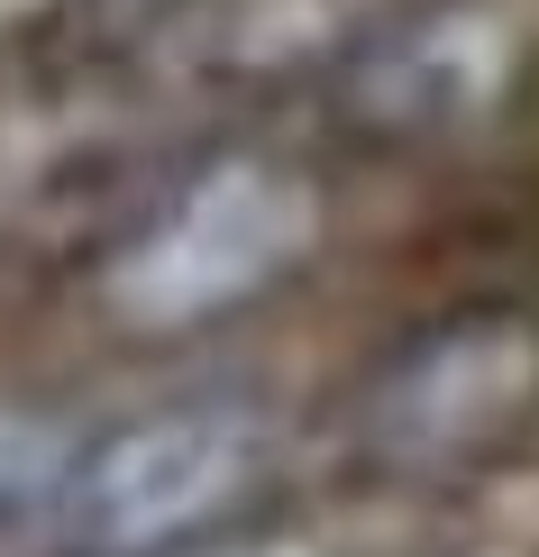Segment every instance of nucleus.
Here are the masks:
<instances>
[{
	"label": "nucleus",
	"mask_w": 539,
	"mask_h": 557,
	"mask_svg": "<svg viewBox=\"0 0 539 557\" xmlns=\"http://www.w3.org/2000/svg\"><path fill=\"white\" fill-rule=\"evenodd\" d=\"M311 247H320V183L266 147H229L193 165L120 238L101 301L147 338L210 330V320L266 301Z\"/></svg>",
	"instance_id": "nucleus-1"
},
{
	"label": "nucleus",
	"mask_w": 539,
	"mask_h": 557,
	"mask_svg": "<svg viewBox=\"0 0 539 557\" xmlns=\"http://www.w3.org/2000/svg\"><path fill=\"white\" fill-rule=\"evenodd\" d=\"M274 430L247 403H156L137 421L101 430L74 448L56 484V521L74 557H174L201 548L238 503L266 484Z\"/></svg>",
	"instance_id": "nucleus-2"
},
{
	"label": "nucleus",
	"mask_w": 539,
	"mask_h": 557,
	"mask_svg": "<svg viewBox=\"0 0 539 557\" xmlns=\"http://www.w3.org/2000/svg\"><path fill=\"white\" fill-rule=\"evenodd\" d=\"M512 83V37L476 0H430L412 18H384L347 55V120L375 137H457L503 101Z\"/></svg>",
	"instance_id": "nucleus-3"
},
{
	"label": "nucleus",
	"mask_w": 539,
	"mask_h": 557,
	"mask_svg": "<svg viewBox=\"0 0 539 557\" xmlns=\"http://www.w3.org/2000/svg\"><path fill=\"white\" fill-rule=\"evenodd\" d=\"M530 366L539 357L512 320H449V330L412 338L384 366V384H375V438L393 457H449L522 403Z\"/></svg>",
	"instance_id": "nucleus-4"
},
{
	"label": "nucleus",
	"mask_w": 539,
	"mask_h": 557,
	"mask_svg": "<svg viewBox=\"0 0 539 557\" xmlns=\"http://www.w3.org/2000/svg\"><path fill=\"white\" fill-rule=\"evenodd\" d=\"M74 467V438L37 411H0V530L56 512V484Z\"/></svg>",
	"instance_id": "nucleus-5"
},
{
	"label": "nucleus",
	"mask_w": 539,
	"mask_h": 557,
	"mask_svg": "<svg viewBox=\"0 0 539 557\" xmlns=\"http://www.w3.org/2000/svg\"><path fill=\"white\" fill-rule=\"evenodd\" d=\"M193 557H330V548L293 540V530H266V540H220V548H193Z\"/></svg>",
	"instance_id": "nucleus-6"
},
{
	"label": "nucleus",
	"mask_w": 539,
	"mask_h": 557,
	"mask_svg": "<svg viewBox=\"0 0 539 557\" xmlns=\"http://www.w3.org/2000/svg\"><path fill=\"white\" fill-rule=\"evenodd\" d=\"M46 0H0V28H19V18H37Z\"/></svg>",
	"instance_id": "nucleus-7"
}]
</instances>
